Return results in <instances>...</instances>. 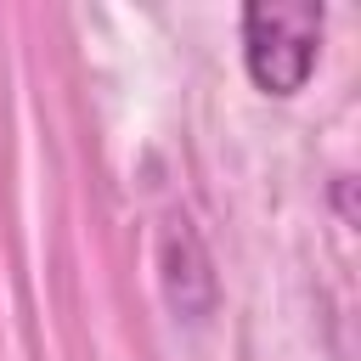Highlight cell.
<instances>
[{"mask_svg": "<svg viewBox=\"0 0 361 361\" xmlns=\"http://www.w3.org/2000/svg\"><path fill=\"white\" fill-rule=\"evenodd\" d=\"M322 17L327 11L316 0H254L243 11V62L265 96H299L310 85Z\"/></svg>", "mask_w": 361, "mask_h": 361, "instance_id": "6da1fadb", "label": "cell"}]
</instances>
